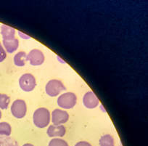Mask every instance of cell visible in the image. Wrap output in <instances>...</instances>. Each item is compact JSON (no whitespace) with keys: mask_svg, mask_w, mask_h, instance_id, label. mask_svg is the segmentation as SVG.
Wrapping results in <instances>:
<instances>
[{"mask_svg":"<svg viewBox=\"0 0 148 146\" xmlns=\"http://www.w3.org/2000/svg\"><path fill=\"white\" fill-rule=\"evenodd\" d=\"M1 34H2L3 40L12 39L15 38V30L9 25H2L1 26Z\"/></svg>","mask_w":148,"mask_h":146,"instance_id":"obj_11","label":"cell"},{"mask_svg":"<svg viewBox=\"0 0 148 146\" xmlns=\"http://www.w3.org/2000/svg\"><path fill=\"white\" fill-rule=\"evenodd\" d=\"M19 84L24 92H31L36 85L35 77L31 74H23L20 78Z\"/></svg>","mask_w":148,"mask_h":146,"instance_id":"obj_4","label":"cell"},{"mask_svg":"<svg viewBox=\"0 0 148 146\" xmlns=\"http://www.w3.org/2000/svg\"><path fill=\"white\" fill-rule=\"evenodd\" d=\"M100 146H114V139L110 134H105L99 139Z\"/></svg>","mask_w":148,"mask_h":146,"instance_id":"obj_13","label":"cell"},{"mask_svg":"<svg viewBox=\"0 0 148 146\" xmlns=\"http://www.w3.org/2000/svg\"><path fill=\"white\" fill-rule=\"evenodd\" d=\"M27 61V54L25 52H19L14 57V63L17 66H24Z\"/></svg>","mask_w":148,"mask_h":146,"instance_id":"obj_12","label":"cell"},{"mask_svg":"<svg viewBox=\"0 0 148 146\" xmlns=\"http://www.w3.org/2000/svg\"><path fill=\"white\" fill-rule=\"evenodd\" d=\"M19 35L21 36V37H23V39H25V38H26L25 39H29V36H26V35H23L22 34V32H21V31H19Z\"/></svg>","mask_w":148,"mask_h":146,"instance_id":"obj_19","label":"cell"},{"mask_svg":"<svg viewBox=\"0 0 148 146\" xmlns=\"http://www.w3.org/2000/svg\"><path fill=\"white\" fill-rule=\"evenodd\" d=\"M66 90L65 86L63 85L62 82L59 80L52 79L47 84L45 90L48 95L50 97H56L59 95L60 93L62 91H65Z\"/></svg>","mask_w":148,"mask_h":146,"instance_id":"obj_3","label":"cell"},{"mask_svg":"<svg viewBox=\"0 0 148 146\" xmlns=\"http://www.w3.org/2000/svg\"><path fill=\"white\" fill-rule=\"evenodd\" d=\"M47 134L50 137H63L66 132L65 127L62 125H51L47 129Z\"/></svg>","mask_w":148,"mask_h":146,"instance_id":"obj_9","label":"cell"},{"mask_svg":"<svg viewBox=\"0 0 148 146\" xmlns=\"http://www.w3.org/2000/svg\"><path fill=\"white\" fill-rule=\"evenodd\" d=\"M75 146H92V145H91L90 143H87V142L82 141V142H79L78 143H76V145Z\"/></svg>","mask_w":148,"mask_h":146,"instance_id":"obj_18","label":"cell"},{"mask_svg":"<svg viewBox=\"0 0 148 146\" xmlns=\"http://www.w3.org/2000/svg\"><path fill=\"white\" fill-rule=\"evenodd\" d=\"M2 117V113H1V111H0V118Z\"/></svg>","mask_w":148,"mask_h":146,"instance_id":"obj_21","label":"cell"},{"mask_svg":"<svg viewBox=\"0 0 148 146\" xmlns=\"http://www.w3.org/2000/svg\"><path fill=\"white\" fill-rule=\"evenodd\" d=\"M33 120L36 127L39 128H45L47 127L50 122V113L47 108H38L34 112Z\"/></svg>","mask_w":148,"mask_h":146,"instance_id":"obj_1","label":"cell"},{"mask_svg":"<svg viewBox=\"0 0 148 146\" xmlns=\"http://www.w3.org/2000/svg\"><path fill=\"white\" fill-rule=\"evenodd\" d=\"M23 146H34L32 144H30V143H26V144L23 145Z\"/></svg>","mask_w":148,"mask_h":146,"instance_id":"obj_20","label":"cell"},{"mask_svg":"<svg viewBox=\"0 0 148 146\" xmlns=\"http://www.w3.org/2000/svg\"><path fill=\"white\" fill-rule=\"evenodd\" d=\"M69 115L65 111L55 109L52 113V121L54 125H61L68 121Z\"/></svg>","mask_w":148,"mask_h":146,"instance_id":"obj_7","label":"cell"},{"mask_svg":"<svg viewBox=\"0 0 148 146\" xmlns=\"http://www.w3.org/2000/svg\"><path fill=\"white\" fill-rule=\"evenodd\" d=\"M26 103L23 100H16L11 105V112L13 116L17 118H22L26 114Z\"/></svg>","mask_w":148,"mask_h":146,"instance_id":"obj_5","label":"cell"},{"mask_svg":"<svg viewBox=\"0 0 148 146\" xmlns=\"http://www.w3.org/2000/svg\"><path fill=\"white\" fill-rule=\"evenodd\" d=\"M2 43H3V45L6 51L9 53H12L16 51L19 46V41L15 38L12 39L3 40Z\"/></svg>","mask_w":148,"mask_h":146,"instance_id":"obj_10","label":"cell"},{"mask_svg":"<svg viewBox=\"0 0 148 146\" xmlns=\"http://www.w3.org/2000/svg\"><path fill=\"white\" fill-rule=\"evenodd\" d=\"M27 61H29L31 65L34 66L40 65L45 62V55L41 50L34 49L27 55Z\"/></svg>","mask_w":148,"mask_h":146,"instance_id":"obj_6","label":"cell"},{"mask_svg":"<svg viewBox=\"0 0 148 146\" xmlns=\"http://www.w3.org/2000/svg\"><path fill=\"white\" fill-rule=\"evenodd\" d=\"M83 103L86 108L93 109L99 104V100L93 92H88L83 97Z\"/></svg>","mask_w":148,"mask_h":146,"instance_id":"obj_8","label":"cell"},{"mask_svg":"<svg viewBox=\"0 0 148 146\" xmlns=\"http://www.w3.org/2000/svg\"><path fill=\"white\" fill-rule=\"evenodd\" d=\"M49 146H68V145L62 139L54 138L49 142Z\"/></svg>","mask_w":148,"mask_h":146,"instance_id":"obj_16","label":"cell"},{"mask_svg":"<svg viewBox=\"0 0 148 146\" xmlns=\"http://www.w3.org/2000/svg\"><path fill=\"white\" fill-rule=\"evenodd\" d=\"M12 129L10 125L7 122L0 123V136H10L11 134Z\"/></svg>","mask_w":148,"mask_h":146,"instance_id":"obj_14","label":"cell"},{"mask_svg":"<svg viewBox=\"0 0 148 146\" xmlns=\"http://www.w3.org/2000/svg\"><path fill=\"white\" fill-rule=\"evenodd\" d=\"M77 97L73 92H66L61 94L58 99V105L65 109H71L76 104Z\"/></svg>","mask_w":148,"mask_h":146,"instance_id":"obj_2","label":"cell"},{"mask_svg":"<svg viewBox=\"0 0 148 146\" xmlns=\"http://www.w3.org/2000/svg\"><path fill=\"white\" fill-rule=\"evenodd\" d=\"M7 54L5 52V49L2 47V46L0 44V63H2V61H4V60L6 58Z\"/></svg>","mask_w":148,"mask_h":146,"instance_id":"obj_17","label":"cell"},{"mask_svg":"<svg viewBox=\"0 0 148 146\" xmlns=\"http://www.w3.org/2000/svg\"><path fill=\"white\" fill-rule=\"evenodd\" d=\"M10 98L8 95L5 94H0V108L2 109H7L8 108Z\"/></svg>","mask_w":148,"mask_h":146,"instance_id":"obj_15","label":"cell"}]
</instances>
